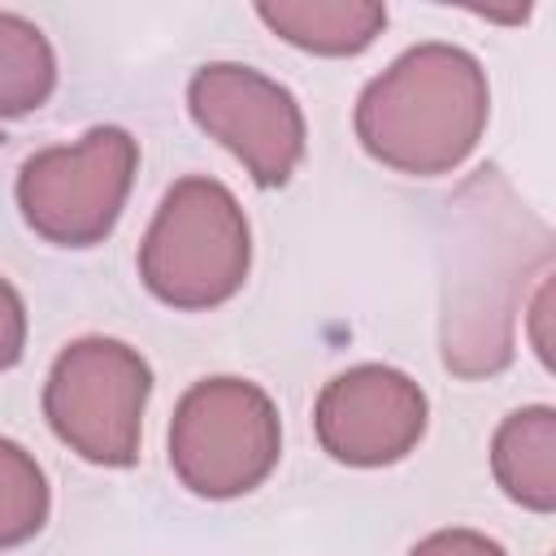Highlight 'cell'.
<instances>
[{
    "label": "cell",
    "instance_id": "9c48e42d",
    "mask_svg": "<svg viewBox=\"0 0 556 556\" xmlns=\"http://www.w3.org/2000/svg\"><path fill=\"white\" fill-rule=\"evenodd\" d=\"M491 469L508 500H517L530 513H552L556 508V413L547 404L508 413L491 443Z\"/></svg>",
    "mask_w": 556,
    "mask_h": 556
},
{
    "label": "cell",
    "instance_id": "3957f363",
    "mask_svg": "<svg viewBox=\"0 0 556 556\" xmlns=\"http://www.w3.org/2000/svg\"><path fill=\"white\" fill-rule=\"evenodd\" d=\"M252 261V235L239 200L204 174L174 182L139 243V278L169 308L226 304Z\"/></svg>",
    "mask_w": 556,
    "mask_h": 556
},
{
    "label": "cell",
    "instance_id": "8992f818",
    "mask_svg": "<svg viewBox=\"0 0 556 556\" xmlns=\"http://www.w3.org/2000/svg\"><path fill=\"white\" fill-rule=\"evenodd\" d=\"M139 143L122 126H96L78 143L43 148L17 169V208L26 226L56 248L100 243L130 195Z\"/></svg>",
    "mask_w": 556,
    "mask_h": 556
},
{
    "label": "cell",
    "instance_id": "5b68a950",
    "mask_svg": "<svg viewBox=\"0 0 556 556\" xmlns=\"http://www.w3.org/2000/svg\"><path fill=\"white\" fill-rule=\"evenodd\" d=\"M152 391L148 361L122 339H74L43 387L52 434L91 465L122 469L139 456L143 408Z\"/></svg>",
    "mask_w": 556,
    "mask_h": 556
},
{
    "label": "cell",
    "instance_id": "4fadbf2b",
    "mask_svg": "<svg viewBox=\"0 0 556 556\" xmlns=\"http://www.w3.org/2000/svg\"><path fill=\"white\" fill-rule=\"evenodd\" d=\"M408 556H504V547L478 530H439L421 539Z\"/></svg>",
    "mask_w": 556,
    "mask_h": 556
},
{
    "label": "cell",
    "instance_id": "6da1fadb",
    "mask_svg": "<svg viewBox=\"0 0 556 556\" xmlns=\"http://www.w3.org/2000/svg\"><path fill=\"white\" fill-rule=\"evenodd\" d=\"M439 352L460 378L500 374L513 361V317L530 265H547V230L495 169L469 178L447 204Z\"/></svg>",
    "mask_w": 556,
    "mask_h": 556
},
{
    "label": "cell",
    "instance_id": "52a82bcc",
    "mask_svg": "<svg viewBox=\"0 0 556 556\" xmlns=\"http://www.w3.org/2000/svg\"><path fill=\"white\" fill-rule=\"evenodd\" d=\"M187 109L200 130L230 148L261 187H282L304 156V113L269 74L213 61L191 74Z\"/></svg>",
    "mask_w": 556,
    "mask_h": 556
},
{
    "label": "cell",
    "instance_id": "ba28073f",
    "mask_svg": "<svg viewBox=\"0 0 556 556\" xmlns=\"http://www.w3.org/2000/svg\"><path fill=\"white\" fill-rule=\"evenodd\" d=\"M317 443L356 469L404 460L426 430L421 387L391 365H356L326 382L313 408Z\"/></svg>",
    "mask_w": 556,
    "mask_h": 556
},
{
    "label": "cell",
    "instance_id": "7c38bea8",
    "mask_svg": "<svg viewBox=\"0 0 556 556\" xmlns=\"http://www.w3.org/2000/svg\"><path fill=\"white\" fill-rule=\"evenodd\" d=\"M48 521V478L35 465V456L0 439V547H17L35 539Z\"/></svg>",
    "mask_w": 556,
    "mask_h": 556
},
{
    "label": "cell",
    "instance_id": "277c9868",
    "mask_svg": "<svg viewBox=\"0 0 556 556\" xmlns=\"http://www.w3.org/2000/svg\"><path fill=\"white\" fill-rule=\"evenodd\" d=\"M278 408L248 378L195 382L169 421V465L204 500H235L261 486L278 465Z\"/></svg>",
    "mask_w": 556,
    "mask_h": 556
},
{
    "label": "cell",
    "instance_id": "30bf717a",
    "mask_svg": "<svg viewBox=\"0 0 556 556\" xmlns=\"http://www.w3.org/2000/svg\"><path fill=\"white\" fill-rule=\"evenodd\" d=\"M256 17L278 39L321 56H356L387 26V9L374 0H265L256 4Z\"/></svg>",
    "mask_w": 556,
    "mask_h": 556
},
{
    "label": "cell",
    "instance_id": "9a60e30c",
    "mask_svg": "<svg viewBox=\"0 0 556 556\" xmlns=\"http://www.w3.org/2000/svg\"><path fill=\"white\" fill-rule=\"evenodd\" d=\"M547 304H552V287L543 282L530 308V330H534V352L543 356V365H552V348H547Z\"/></svg>",
    "mask_w": 556,
    "mask_h": 556
},
{
    "label": "cell",
    "instance_id": "5bb4252c",
    "mask_svg": "<svg viewBox=\"0 0 556 556\" xmlns=\"http://www.w3.org/2000/svg\"><path fill=\"white\" fill-rule=\"evenodd\" d=\"M26 348V308H22V295L0 278V369L17 365Z\"/></svg>",
    "mask_w": 556,
    "mask_h": 556
},
{
    "label": "cell",
    "instance_id": "7a4b0ae2",
    "mask_svg": "<svg viewBox=\"0 0 556 556\" xmlns=\"http://www.w3.org/2000/svg\"><path fill=\"white\" fill-rule=\"evenodd\" d=\"M491 91L482 65L452 43H417L356 100L361 148L400 174H447L482 139Z\"/></svg>",
    "mask_w": 556,
    "mask_h": 556
},
{
    "label": "cell",
    "instance_id": "8fae6325",
    "mask_svg": "<svg viewBox=\"0 0 556 556\" xmlns=\"http://www.w3.org/2000/svg\"><path fill=\"white\" fill-rule=\"evenodd\" d=\"M56 56L43 30L17 13H0V122L39 109L52 96Z\"/></svg>",
    "mask_w": 556,
    "mask_h": 556
}]
</instances>
